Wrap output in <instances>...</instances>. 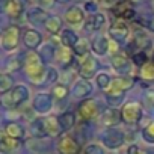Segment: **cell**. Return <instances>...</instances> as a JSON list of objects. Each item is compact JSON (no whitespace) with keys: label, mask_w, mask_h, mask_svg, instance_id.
<instances>
[{"label":"cell","mask_w":154,"mask_h":154,"mask_svg":"<svg viewBox=\"0 0 154 154\" xmlns=\"http://www.w3.org/2000/svg\"><path fill=\"white\" fill-rule=\"evenodd\" d=\"M103 142L106 146L115 149V148H119L122 143H124V134L119 131V130H107L106 134L103 136Z\"/></svg>","instance_id":"7c38bea8"},{"label":"cell","mask_w":154,"mask_h":154,"mask_svg":"<svg viewBox=\"0 0 154 154\" xmlns=\"http://www.w3.org/2000/svg\"><path fill=\"white\" fill-rule=\"evenodd\" d=\"M57 119H59V125H60L62 133L69 131L74 127V124H75V115L72 112H63Z\"/></svg>","instance_id":"603a6c76"},{"label":"cell","mask_w":154,"mask_h":154,"mask_svg":"<svg viewBox=\"0 0 154 154\" xmlns=\"http://www.w3.org/2000/svg\"><path fill=\"white\" fill-rule=\"evenodd\" d=\"M92 50L100 56L106 54L109 51V39L104 38V36H97L92 42Z\"/></svg>","instance_id":"d4e9b609"},{"label":"cell","mask_w":154,"mask_h":154,"mask_svg":"<svg viewBox=\"0 0 154 154\" xmlns=\"http://www.w3.org/2000/svg\"><path fill=\"white\" fill-rule=\"evenodd\" d=\"M91 91H92L91 83H88L86 80H82V82L75 83V86L72 89V94H74V97H86V95L91 94Z\"/></svg>","instance_id":"4316f807"},{"label":"cell","mask_w":154,"mask_h":154,"mask_svg":"<svg viewBox=\"0 0 154 154\" xmlns=\"http://www.w3.org/2000/svg\"><path fill=\"white\" fill-rule=\"evenodd\" d=\"M23 11H24V6H23L21 0H6V3H5V12L11 18L21 17Z\"/></svg>","instance_id":"2e32d148"},{"label":"cell","mask_w":154,"mask_h":154,"mask_svg":"<svg viewBox=\"0 0 154 154\" xmlns=\"http://www.w3.org/2000/svg\"><path fill=\"white\" fill-rule=\"evenodd\" d=\"M95 71H97V59L92 54L85 56L80 66H79L80 75L83 77V79H91V77L95 75Z\"/></svg>","instance_id":"9c48e42d"},{"label":"cell","mask_w":154,"mask_h":154,"mask_svg":"<svg viewBox=\"0 0 154 154\" xmlns=\"http://www.w3.org/2000/svg\"><path fill=\"white\" fill-rule=\"evenodd\" d=\"M98 113V106L94 98H85L79 104V115L83 121H91L97 116Z\"/></svg>","instance_id":"52a82bcc"},{"label":"cell","mask_w":154,"mask_h":154,"mask_svg":"<svg viewBox=\"0 0 154 154\" xmlns=\"http://www.w3.org/2000/svg\"><path fill=\"white\" fill-rule=\"evenodd\" d=\"M41 8H51L54 5V0H38Z\"/></svg>","instance_id":"ab89813d"},{"label":"cell","mask_w":154,"mask_h":154,"mask_svg":"<svg viewBox=\"0 0 154 154\" xmlns=\"http://www.w3.org/2000/svg\"><path fill=\"white\" fill-rule=\"evenodd\" d=\"M12 86V77L9 74H0V92L5 94L8 91H11Z\"/></svg>","instance_id":"1f68e13d"},{"label":"cell","mask_w":154,"mask_h":154,"mask_svg":"<svg viewBox=\"0 0 154 154\" xmlns=\"http://www.w3.org/2000/svg\"><path fill=\"white\" fill-rule=\"evenodd\" d=\"M54 59L63 65H68L72 62V48H68L65 45H59L54 51Z\"/></svg>","instance_id":"7402d4cb"},{"label":"cell","mask_w":154,"mask_h":154,"mask_svg":"<svg viewBox=\"0 0 154 154\" xmlns=\"http://www.w3.org/2000/svg\"><path fill=\"white\" fill-rule=\"evenodd\" d=\"M20 140L8 136L6 133L5 134H0V152H12L15 149L20 148Z\"/></svg>","instance_id":"9a60e30c"},{"label":"cell","mask_w":154,"mask_h":154,"mask_svg":"<svg viewBox=\"0 0 154 154\" xmlns=\"http://www.w3.org/2000/svg\"><path fill=\"white\" fill-rule=\"evenodd\" d=\"M24 71L27 74V77L35 83L39 85L45 77H47V69L44 66V62L41 59V56L35 51H27L24 56Z\"/></svg>","instance_id":"6da1fadb"},{"label":"cell","mask_w":154,"mask_h":154,"mask_svg":"<svg viewBox=\"0 0 154 154\" xmlns=\"http://www.w3.org/2000/svg\"><path fill=\"white\" fill-rule=\"evenodd\" d=\"M112 12L118 17V20H133L136 12L133 9V6L130 5L128 0H122V2H118L113 8H112Z\"/></svg>","instance_id":"ba28073f"},{"label":"cell","mask_w":154,"mask_h":154,"mask_svg":"<svg viewBox=\"0 0 154 154\" xmlns=\"http://www.w3.org/2000/svg\"><path fill=\"white\" fill-rule=\"evenodd\" d=\"M30 131H32V134L36 136V137H45V136H47V133H45V130H44L42 118H36V119L32 121V124H30Z\"/></svg>","instance_id":"f1b7e54d"},{"label":"cell","mask_w":154,"mask_h":154,"mask_svg":"<svg viewBox=\"0 0 154 154\" xmlns=\"http://www.w3.org/2000/svg\"><path fill=\"white\" fill-rule=\"evenodd\" d=\"M33 107L39 113L48 112L51 109V97L48 94H38L36 98H35V101H33Z\"/></svg>","instance_id":"d6986e66"},{"label":"cell","mask_w":154,"mask_h":154,"mask_svg":"<svg viewBox=\"0 0 154 154\" xmlns=\"http://www.w3.org/2000/svg\"><path fill=\"white\" fill-rule=\"evenodd\" d=\"M56 146L60 154H79V151H80V145L77 142V139L68 133L60 136Z\"/></svg>","instance_id":"8992f818"},{"label":"cell","mask_w":154,"mask_h":154,"mask_svg":"<svg viewBox=\"0 0 154 154\" xmlns=\"http://www.w3.org/2000/svg\"><path fill=\"white\" fill-rule=\"evenodd\" d=\"M5 133H6L8 136H11V137L20 140V139L24 136L26 131H24V127H23L20 122H17V121H11V122H8V124L5 125Z\"/></svg>","instance_id":"ffe728a7"},{"label":"cell","mask_w":154,"mask_h":154,"mask_svg":"<svg viewBox=\"0 0 154 154\" xmlns=\"http://www.w3.org/2000/svg\"><path fill=\"white\" fill-rule=\"evenodd\" d=\"M139 151H140V148L137 145H130L127 149V154H139Z\"/></svg>","instance_id":"b9f144b4"},{"label":"cell","mask_w":154,"mask_h":154,"mask_svg":"<svg viewBox=\"0 0 154 154\" xmlns=\"http://www.w3.org/2000/svg\"><path fill=\"white\" fill-rule=\"evenodd\" d=\"M121 118L125 124L133 125L142 119V106L137 101H128L121 109Z\"/></svg>","instance_id":"5b68a950"},{"label":"cell","mask_w":154,"mask_h":154,"mask_svg":"<svg viewBox=\"0 0 154 154\" xmlns=\"http://www.w3.org/2000/svg\"><path fill=\"white\" fill-rule=\"evenodd\" d=\"M97 83H98V86H100L101 89H107V88H109V85H110V79H109V75H107V74H104V72L98 74V75H97Z\"/></svg>","instance_id":"74e56055"},{"label":"cell","mask_w":154,"mask_h":154,"mask_svg":"<svg viewBox=\"0 0 154 154\" xmlns=\"http://www.w3.org/2000/svg\"><path fill=\"white\" fill-rule=\"evenodd\" d=\"M110 63H112V66L116 69V71H119V72H128L130 71V60L124 56V54H119V53H116V54H113L112 56V59H110Z\"/></svg>","instance_id":"ac0fdd59"},{"label":"cell","mask_w":154,"mask_h":154,"mask_svg":"<svg viewBox=\"0 0 154 154\" xmlns=\"http://www.w3.org/2000/svg\"><path fill=\"white\" fill-rule=\"evenodd\" d=\"M18 42H20V27L15 24L8 26L0 36V47L6 51H12L18 47Z\"/></svg>","instance_id":"277c9868"},{"label":"cell","mask_w":154,"mask_h":154,"mask_svg":"<svg viewBox=\"0 0 154 154\" xmlns=\"http://www.w3.org/2000/svg\"><path fill=\"white\" fill-rule=\"evenodd\" d=\"M109 35H110V39H113L116 42L124 41L128 36V26L122 20H116L109 27Z\"/></svg>","instance_id":"30bf717a"},{"label":"cell","mask_w":154,"mask_h":154,"mask_svg":"<svg viewBox=\"0 0 154 154\" xmlns=\"http://www.w3.org/2000/svg\"><path fill=\"white\" fill-rule=\"evenodd\" d=\"M139 77L143 82H154V59H149L143 66L139 68Z\"/></svg>","instance_id":"cb8c5ba5"},{"label":"cell","mask_w":154,"mask_h":154,"mask_svg":"<svg viewBox=\"0 0 154 154\" xmlns=\"http://www.w3.org/2000/svg\"><path fill=\"white\" fill-rule=\"evenodd\" d=\"M88 51H89V44L86 39H79L77 44L72 47V53L77 56H82V57L88 56Z\"/></svg>","instance_id":"f546056e"},{"label":"cell","mask_w":154,"mask_h":154,"mask_svg":"<svg viewBox=\"0 0 154 154\" xmlns=\"http://www.w3.org/2000/svg\"><path fill=\"white\" fill-rule=\"evenodd\" d=\"M131 60H133V63L136 65V66H143L149 59H148V56H146V53H145V50H140V51H134L133 53V56H131Z\"/></svg>","instance_id":"d6a6232c"},{"label":"cell","mask_w":154,"mask_h":154,"mask_svg":"<svg viewBox=\"0 0 154 154\" xmlns=\"http://www.w3.org/2000/svg\"><path fill=\"white\" fill-rule=\"evenodd\" d=\"M85 154H104L103 148L97 143H89L86 148H85Z\"/></svg>","instance_id":"f35d334b"},{"label":"cell","mask_w":154,"mask_h":154,"mask_svg":"<svg viewBox=\"0 0 154 154\" xmlns=\"http://www.w3.org/2000/svg\"><path fill=\"white\" fill-rule=\"evenodd\" d=\"M109 50L110 51H115V54H116V51H118V42L113 41V39H109Z\"/></svg>","instance_id":"60d3db41"},{"label":"cell","mask_w":154,"mask_h":154,"mask_svg":"<svg viewBox=\"0 0 154 154\" xmlns=\"http://www.w3.org/2000/svg\"><path fill=\"white\" fill-rule=\"evenodd\" d=\"M100 119H101V124H103V125H106V127H113V125H116V124H119V122L122 121V118H121V110H118V109H115V107H109V109L103 110Z\"/></svg>","instance_id":"8fae6325"},{"label":"cell","mask_w":154,"mask_h":154,"mask_svg":"<svg viewBox=\"0 0 154 154\" xmlns=\"http://www.w3.org/2000/svg\"><path fill=\"white\" fill-rule=\"evenodd\" d=\"M145 106L149 112L154 113V89H149L145 92Z\"/></svg>","instance_id":"8d00e7d4"},{"label":"cell","mask_w":154,"mask_h":154,"mask_svg":"<svg viewBox=\"0 0 154 154\" xmlns=\"http://www.w3.org/2000/svg\"><path fill=\"white\" fill-rule=\"evenodd\" d=\"M152 59H154V57H152Z\"/></svg>","instance_id":"681fc988"},{"label":"cell","mask_w":154,"mask_h":154,"mask_svg":"<svg viewBox=\"0 0 154 154\" xmlns=\"http://www.w3.org/2000/svg\"><path fill=\"white\" fill-rule=\"evenodd\" d=\"M143 151H145V154H154V146H149V148H145Z\"/></svg>","instance_id":"7bdbcfd3"},{"label":"cell","mask_w":154,"mask_h":154,"mask_svg":"<svg viewBox=\"0 0 154 154\" xmlns=\"http://www.w3.org/2000/svg\"><path fill=\"white\" fill-rule=\"evenodd\" d=\"M27 98H29V89L23 85H17L11 91L5 92L2 97H0V104H2L5 109H17Z\"/></svg>","instance_id":"7a4b0ae2"},{"label":"cell","mask_w":154,"mask_h":154,"mask_svg":"<svg viewBox=\"0 0 154 154\" xmlns=\"http://www.w3.org/2000/svg\"><path fill=\"white\" fill-rule=\"evenodd\" d=\"M140 26H143V27H146L148 30H151V32H154V14H148V15H143L142 18H140Z\"/></svg>","instance_id":"d590c367"},{"label":"cell","mask_w":154,"mask_h":154,"mask_svg":"<svg viewBox=\"0 0 154 154\" xmlns=\"http://www.w3.org/2000/svg\"><path fill=\"white\" fill-rule=\"evenodd\" d=\"M104 23H106V17H104L103 14L97 12L95 15H92V17L85 23V29H86L88 32H95V30H100V29L104 26Z\"/></svg>","instance_id":"44dd1931"},{"label":"cell","mask_w":154,"mask_h":154,"mask_svg":"<svg viewBox=\"0 0 154 154\" xmlns=\"http://www.w3.org/2000/svg\"><path fill=\"white\" fill-rule=\"evenodd\" d=\"M77 41H79V36L75 35V32H72V30H63L62 32V35H60V42H62V45H65V47H68V48H72L75 44H77Z\"/></svg>","instance_id":"484cf974"},{"label":"cell","mask_w":154,"mask_h":154,"mask_svg":"<svg viewBox=\"0 0 154 154\" xmlns=\"http://www.w3.org/2000/svg\"><path fill=\"white\" fill-rule=\"evenodd\" d=\"M23 39H24V45H26L27 48H30V50H35V48L39 47L41 42H42L41 33L36 32V30H33V29H27V30L24 32Z\"/></svg>","instance_id":"5bb4252c"},{"label":"cell","mask_w":154,"mask_h":154,"mask_svg":"<svg viewBox=\"0 0 154 154\" xmlns=\"http://www.w3.org/2000/svg\"><path fill=\"white\" fill-rule=\"evenodd\" d=\"M42 122H44V130H45L47 136H57V134L62 133L57 118H54V116H45V118H42Z\"/></svg>","instance_id":"e0dca14e"},{"label":"cell","mask_w":154,"mask_h":154,"mask_svg":"<svg viewBox=\"0 0 154 154\" xmlns=\"http://www.w3.org/2000/svg\"><path fill=\"white\" fill-rule=\"evenodd\" d=\"M142 137L148 143H154V121L149 122L143 130H142Z\"/></svg>","instance_id":"e575fe53"},{"label":"cell","mask_w":154,"mask_h":154,"mask_svg":"<svg viewBox=\"0 0 154 154\" xmlns=\"http://www.w3.org/2000/svg\"><path fill=\"white\" fill-rule=\"evenodd\" d=\"M27 18L30 23H41V21H47V14L42 9H32L27 14Z\"/></svg>","instance_id":"4dcf8cb0"},{"label":"cell","mask_w":154,"mask_h":154,"mask_svg":"<svg viewBox=\"0 0 154 154\" xmlns=\"http://www.w3.org/2000/svg\"><path fill=\"white\" fill-rule=\"evenodd\" d=\"M45 29H47L48 33L57 35V33L60 32V29H62V21H60V18H57V17H48L47 21H45Z\"/></svg>","instance_id":"83f0119b"},{"label":"cell","mask_w":154,"mask_h":154,"mask_svg":"<svg viewBox=\"0 0 154 154\" xmlns=\"http://www.w3.org/2000/svg\"><path fill=\"white\" fill-rule=\"evenodd\" d=\"M51 95L56 98V100H63L66 95H68V86L62 85V83H57L53 91H51Z\"/></svg>","instance_id":"836d02e7"},{"label":"cell","mask_w":154,"mask_h":154,"mask_svg":"<svg viewBox=\"0 0 154 154\" xmlns=\"http://www.w3.org/2000/svg\"><path fill=\"white\" fill-rule=\"evenodd\" d=\"M130 2H139V0H130Z\"/></svg>","instance_id":"f6af8a7d"},{"label":"cell","mask_w":154,"mask_h":154,"mask_svg":"<svg viewBox=\"0 0 154 154\" xmlns=\"http://www.w3.org/2000/svg\"><path fill=\"white\" fill-rule=\"evenodd\" d=\"M0 36H2V35H0Z\"/></svg>","instance_id":"c3c4849f"},{"label":"cell","mask_w":154,"mask_h":154,"mask_svg":"<svg viewBox=\"0 0 154 154\" xmlns=\"http://www.w3.org/2000/svg\"><path fill=\"white\" fill-rule=\"evenodd\" d=\"M29 2H35V0H29Z\"/></svg>","instance_id":"7dc6e473"},{"label":"cell","mask_w":154,"mask_h":154,"mask_svg":"<svg viewBox=\"0 0 154 154\" xmlns=\"http://www.w3.org/2000/svg\"><path fill=\"white\" fill-rule=\"evenodd\" d=\"M134 86V79L130 75H121L110 80V85L106 91V97H124V92Z\"/></svg>","instance_id":"3957f363"},{"label":"cell","mask_w":154,"mask_h":154,"mask_svg":"<svg viewBox=\"0 0 154 154\" xmlns=\"http://www.w3.org/2000/svg\"><path fill=\"white\" fill-rule=\"evenodd\" d=\"M101 2H104V3H112L113 0H101Z\"/></svg>","instance_id":"ee69618b"},{"label":"cell","mask_w":154,"mask_h":154,"mask_svg":"<svg viewBox=\"0 0 154 154\" xmlns=\"http://www.w3.org/2000/svg\"><path fill=\"white\" fill-rule=\"evenodd\" d=\"M85 20V12L82 8L79 6H71L66 9L65 12V21L71 26H77V24H80L82 21Z\"/></svg>","instance_id":"4fadbf2b"},{"label":"cell","mask_w":154,"mask_h":154,"mask_svg":"<svg viewBox=\"0 0 154 154\" xmlns=\"http://www.w3.org/2000/svg\"><path fill=\"white\" fill-rule=\"evenodd\" d=\"M152 9H154V0H152Z\"/></svg>","instance_id":"bcb514c9"}]
</instances>
